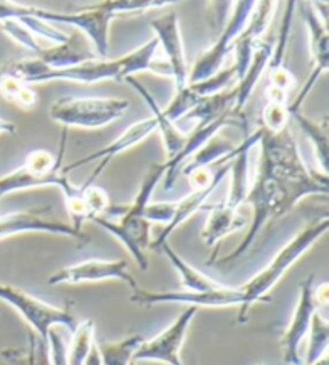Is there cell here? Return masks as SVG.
<instances>
[{
	"label": "cell",
	"mask_w": 329,
	"mask_h": 365,
	"mask_svg": "<svg viewBox=\"0 0 329 365\" xmlns=\"http://www.w3.org/2000/svg\"><path fill=\"white\" fill-rule=\"evenodd\" d=\"M291 111L289 103L284 102H268L265 103L262 110L261 128L268 132H281L289 128Z\"/></svg>",
	"instance_id": "d590c367"
},
{
	"label": "cell",
	"mask_w": 329,
	"mask_h": 365,
	"mask_svg": "<svg viewBox=\"0 0 329 365\" xmlns=\"http://www.w3.org/2000/svg\"><path fill=\"white\" fill-rule=\"evenodd\" d=\"M106 280H119L127 283L135 289L138 288L137 280L129 272V264L124 259L108 261V259H88L73 266L63 267L58 272L48 277L47 283L52 287L56 285H80V283H95Z\"/></svg>",
	"instance_id": "5bb4252c"
},
{
	"label": "cell",
	"mask_w": 329,
	"mask_h": 365,
	"mask_svg": "<svg viewBox=\"0 0 329 365\" xmlns=\"http://www.w3.org/2000/svg\"><path fill=\"white\" fill-rule=\"evenodd\" d=\"M196 314H198V307L187 306V309L166 330H162L155 338L145 339L134 354V361H155L167 365H185L182 361L180 351L185 344L188 329Z\"/></svg>",
	"instance_id": "8fae6325"
},
{
	"label": "cell",
	"mask_w": 329,
	"mask_h": 365,
	"mask_svg": "<svg viewBox=\"0 0 329 365\" xmlns=\"http://www.w3.org/2000/svg\"><path fill=\"white\" fill-rule=\"evenodd\" d=\"M246 225H248V219L239 212V210L224 203L209 210V216L201 238L207 247H214V245L222 242L225 237L244 229Z\"/></svg>",
	"instance_id": "7402d4cb"
},
{
	"label": "cell",
	"mask_w": 329,
	"mask_h": 365,
	"mask_svg": "<svg viewBox=\"0 0 329 365\" xmlns=\"http://www.w3.org/2000/svg\"><path fill=\"white\" fill-rule=\"evenodd\" d=\"M28 232H42V234L82 238V232L75 230L71 224L47 217L43 214V210L0 214V240L14 235L28 234Z\"/></svg>",
	"instance_id": "e0dca14e"
},
{
	"label": "cell",
	"mask_w": 329,
	"mask_h": 365,
	"mask_svg": "<svg viewBox=\"0 0 329 365\" xmlns=\"http://www.w3.org/2000/svg\"><path fill=\"white\" fill-rule=\"evenodd\" d=\"M130 365H138V362H135V361H132V362H130Z\"/></svg>",
	"instance_id": "f907efd6"
},
{
	"label": "cell",
	"mask_w": 329,
	"mask_h": 365,
	"mask_svg": "<svg viewBox=\"0 0 329 365\" xmlns=\"http://www.w3.org/2000/svg\"><path fill=\"white\" fill-rule=\"evenodd\" d=\"M157 251L166 255L167 259L172 264V267L177 270V274L180 275V282L182 285L187 289H198V292H207V289H215L222 287V283H219L217 280L211 279V277L202 274L199 269L193 267L192 264H188L183 257L174 251V248L170 247L169 242L162 243Z\"/></svg>",
	"instance_id": "d4e9b609"
},
{
	"label": "cell",
	"mask_w": 329,
	"mask_h": 365,
	"mask_svg": "<svg viewBox=\"0 0 329 365\" xmlns=\"http://www.w3.org/2000/svg\"><path fill=\"white\" fill-rule=\"evenodd\" d=\"M236 145L231 143L226 138L220 137L219 134L214 135L211 140H207L202 147L196 152L192 158L188 160V163L183 168V174H188L193 169H199V168H211V165L217 161H229L230 155L233 153Z\"/></svg>",
	"instance_id": "4316f807"
},
{
	"label": "cell",
	"mask_w": 329,
	"mask_h": 365,
	"mask_svg": "<svg viewBox=\"0 0 329 365\" xmlns=\"http://www.w3.org/2000/svg\"><path fill=\"white\" fill-rule=\"evenodd\" d=\"M130 301L140 306L157 304H185L193 307H231L244 303L241 287L222 285L207 292L198 289H162V292H148L143 288H135L130 294Z\"/></svg>",
	"instance_id": "9c48e42d"
},
{
	"label": "cell",
	"mask_w": 329,
	"mask_h": 365,
	"mask_svg": "<svg viewBox=\"0 0 329 365\" xmlns=\"http://www.w3.org/2000/svg\"><path fill=\"white\" fill-rule=\"evenodd\" d=\"M233 4H235V0H209L207 15L214 33L219 34L225 26V23L231 14Z\"/></svg>",
	"instance_id": "ab89813d"
},
{
	"label": "cell",
	"mask_w": 329,
	"mask_h": 365,
	"mask_svg": "<svg viewBox=\"0 0 329 365\" xmlns=\"http://www.w3.org/2000/svg\"><path fill=\"white\" fill-rule=\"evenodd\" d=\"M301 14L308 29V42H310V56H312V69H310L308 79L306 81L302 89L297 93L294 102L289 103V111H299L302 103L313 91L318 79L328 71L329 68V33L326 26V16L320 15L315 5L306 2L301 7Z\"/></svg>",
	"instance_id": "30bf717a"
},
{
	"label": "cell",
	"mask_w": 329,
	"mask_h": 365,
	"mask_svg": "<svg viewBox=\"0 0 329 365\" xmlns=\"http://www.w3.org/2000/svg\"><path fill=\"white\" fill-rule=\"evenodd\" d=\"M82 190H84V200H85V205H87V210H88V221L93 216H105L110 211L111 207V200H110V195L105 190V188H101L98 185H88L84 187L80 185Z\"/></svg>",
	"instance_id": "74e56055"
},
{
	"label": "cell",
	"mask_w": 329,
	"mask_h": 365,
	"mask_svg": "<svg viewBox=\"0 0 329 365\" xmlns=\"http://www.w3.org/2000/svg\"><path fill=\"white\" fill-rule=\"evenodd\" d=\"M0 26H2L4 33L7 34L10 39H14L16 43H20V46L29 48L31 52H34L36 55L41 52L42 47L37 43L36 36L31 33V31L24 26L23 23H20L18 20H7V21L0 23Z\"/></svg>",
	"instance_id": "f35d334b"
},
{
	"label": "cell",
	"mask_w": 329,
	"mask_h": 365,
	"mask_svg": "<svg viewBox=\"0 0 329 365\" xmlns=\"http://www.w3.org/2000/svg\"><path fill=\"white\" fill-rule=\"evenodd\" d=\"M15 132H16L15 123H11L5 118H0V135H5V134L11 135V134H15Z\"/></svg>",
	"instance_id": "c3c4849f"
},
{
	"label": "cell",
	"mask_w": 329,
	"mask_h": 365,
	"mask_svg": "<svg viewBox=\"0 0 329 365\" xmlns=\"http://www.w3.org/2000/svg\"><path fill=\"white\" fill-rule=\"evenodd\" d=\"M257 365H263V364H257Z\"/></svg>",
	"instance_id": "816d5d0a"
},
{
	"label": "cell",
	"mask_w": 329,
	"mask_h": 365,
	"mask_svg": "<svg viewBox=\"0 0 329 365\" xmlns=\"http://www.w3.org/2000/svg\"><path fill=\"white\" fill-rule=\"evenodd\" d=\"M145 338L140 335L129 336L121 341H100L97 348L103 365H130L134 361V354Z\"/></svg>",
	"instance_id": "f1b7e54d"
},
{
	"label": "cell",
	"mask_w": 329,
	"mask_h": 365,
	"mask_svg": "<svg viewBox=\"0 0 329 365\" xmlns=\"http://www.w3.org/2000/svg\"><path fill=\"white\" fill-rule=\"evenodd\" d=\"M84 365H103V364H101V357H100V352H98V348H97V343L93 344V348L90 349V352H88Z\"/></svg>",
	"instance_id": "7dc6e473"
},
{
	"label": "cell",
	"mask_w": 329,
	"mask_h": 365,
	"mask_svg": "<svg viewBox=\"0 0 329 365\" xmlns=\"http://www.w3.org/2000/svg\"><path fill=\"white\" fill-rule=\"evenodd\" d=\"M63 152L55 156L47 150H33L24 160L23 166L0 178V200L15 192L31 190L41 187H58L69 179L68 174L61 171Z\"/></svg>",
	"instance_id": "8992f818"
},
{
	"label": "cell",
	"mask_w": 329,
	"mask_h": 365,
	"mask_svg": "<svg viewBox=\"0 0 329 365\" xmlns=\"http://www.w3.org/2000/svg\"><path fill=\"white\" fill-rule=\"evenodd\" d=\"M291 118H294L302 132H306L308 142L312 143L318 171L328 174V116L315 121V119L303 116L299 110L291 113Z\"/></svg>",
	"instance_id": "cb8c5ba5"
},
{
	"label": "cell",
	"mask_w": 329,
	"mask_h": 365,
	"mask_svg": "<svg viewBox=\"0 0 329 365\" xmlns=\"http://www.w3.org/2000/svg\"><path fill=\"white\" fill-rule=\"evenodd\" d=\"M28 7L29 5H21L15 0H0V23L28 15Z\"/></svg>",
	"instance_id": "ee69618b"
},
{
	"label": "cell",
	"mask_w": 329,
	"mask_h": 365,
	"mask_svg": "<svg viewBox=\"0 0 329 365\" xmlns=\"http://www.w3.org/2000/svg\"><path fill=\"white\" fill-rule=\"evenodd\" d=\"M5 71L23 79L28 84H43L53 81H69V83L95 84L101 81L116 79L125 81L122 56L119 58H90L84 63L65 68H52L39 58H26L11 63Z\"/></svg>",
	"instance_id": "3957f363"
},
{
	"label": "cell",
	"mask_w": 329,
	"mask_h": 365,
	"mask_svg": "<svg viewBox=\"0 0 329 365\" xmlns=\"http://www.w3.org/2000/svg\"><path fill=\"white\" fill-rule=\"evenodd\" d=\"M28 15L52 24H69L84 33L97 53V58L110 56V26L118 16L103 4H93L73 11H53L39 7H29Z\"/></svg>",
	"instance_id": "5b68a950"
},
{
	"label": "cell",
	"mask_w": 329,
	"mask_h": 365,
	"mask_svg": "<svg viewBox=\"0 0 329 365\" xmlns=\"http://www.w3.org/2000/svg\"><path fill=\"white\" fill-rule=\"evenodd\" d=\"M56 327L60 325L52 327L47 336L50 361H52L53 365H68V344L61 333L56 330Z\"/></svg>",
	"instance_id": "b9f144b4"
},
{
	"label": "cell",
	"mask_w": 329,
	"mask_h": 365,
	"mask_svg": "<svg viewBox=\"0 0 329 365\" xmlns=\"http://www.w3.org/2000/svg\"><path fill=\"white\" fill-rule=\"evenodd\" d=\"M271 53H273V43L271 42H261L256 47L248 69H246L243 78L239 79L238 86L235 87L236 100L235 106H233V113H235V115H243L246 102H248L249 97L252 96V92H254L257 83L261 81L263 71L270 65Z\"/></svg>",
	"instance_id": "603a6c76"
},
{
	"label": "cell",
	"mask_w": 329,
	"mask_h": 365,
	"mask_svg": "<svg viewBox=\"0 0 329 365\" xmlns=\"http://www.w3.org/2000/svg\"><path fill=\"white\" fill-rule=\"evenodd\" d=\"M108 234L116 237L125 250L129 251L134 261L142 270H147L150 266L148 250L151 248V222L143 216L135 214H119L118 221L106 216H93L90 219Z\"/></svg>",
	"instance_id": "4fadbf2b"
},
{
	"label": "cell",
	"mask_w": 329,
	"mask_h": 365,
	"mask_svg": "<svg viewBox=\"0 0 329 365\" xmlns=\"http://www.w3.org/2000/svg\"><path fill=\"white\" fill-rule=\"evenodd\" d=\"M310 365H329V361H328V356L325 354V356H321L318 361L316 362H313V364H310Z\"/></svg>",
	"instance_id": "681fc988"
},
{
	"label": "cell",
	"mask_w": 329,
	"mask_h": 365,
	"mask_svg": "<svg viewBox=\"0 0 329 365\" xmlns=\"http://www.w3.org/2000/svg\"><path fill=\"white\" fill-rule=\"evenodd\" d=\"M0 97L23 110H31L37 105V92L33 86L7 71L0 74Z\"/></svg>",
	"instance_id": "f546056e"
},
{
	"label": "cell",
	"mask_w": 329,
	"mask_h": 365,
	"mask_svg": "<svg viewBox=\"0 0 329 365\" xmlns=\"http://www.w3.org/2000/svg\"><path fill=\"white\" fill-rule=\"evenodd\" d=\"M36 58L42 60L43 63H47V65L52 68H65V66L79 65V63L95 58V56L84 52L79 43L75 42L74 37L71 36L66 42L55 43V46L50 48H41V52L36 55Z\"/></svg>",
	"instance_id": "83f0119b"
},
{
	"label": "cell",
	"mask_w": 329,
	"mask_h": 365,
	"mask_svg": "<svg viewBox=\"0 0 329 365\" xmlns=\"http://www.w3.org/2000/svg\"><path fill=\"white\" fill-rule=\"evenodd\" d=\"M177 2H180V0H101V4L110 9L111 11H115L116 15L166 7V5L177 4Z\"/></svg>",
	"instance_id": "8d00e7d4"
},
{
	"label": "cell",
	"mask_w": 329,
	"mask_h": 365,
	"mask_svg": "<svg viewBox=\"0 0 329 365\" xmlns=\"http://www.w3.org/2000/svg\"><path fill=\"white\" fill-rule=\"evenodd\" d=\"M313 288H315V275H307L299 285V298L293 314V319L284 330L281 336V349L284 362L288 365H303L301 356L302 341L307 336V331L312 322V316L318 311L313 299Z\"/></svg>",
	"instance_id": "9a60e30c"
},
{
	"label": "cell",
	"mask_w": 329,
	"mask_h": 365,
	"mask_svg": "<svg viewBox=\"0 0 329 365\" xmlns=\"http://www.w3.org/2000/svg\"><path fill=\"white\" fill-rule=\"evenodd\" d=\"M268 69V86H273L276 89L289 92L294 87V76L289 69L281 65Z\"/></svg>",
	"instance_id": "7bdbcfd3"
},
{
	"label": "cell",
	"mask_w": 329,
	"mask_h": 365,
	"mask_svg": "<svg viewBox=\"0 0 329 365\" xmlns=\"http://www.w3.org/2000/svg\"><path fill=\"white\" fill-rule=\"evenodd\" d=\"M235 79L238 78H236L235 65H233L230 68L219 69V71L212 74V76L198 81V83H189L188 86L194 91L196 96L202 98V97H209V96H214V93L225 91Z\"/></svg>",
	"instance_id": "836d02e7"
},
{
	"label": "cell",
	"mask_w": 329,
	"mask_h": 365,
	"mask_svg": "<svg viewBox=\"0 0 329 365\" xmlns=\"http://www.w3.org/2000/svg\"><path fill=\"white\" fill-rule=\"evenodd\" d=\"M4 357H7L14 365H53L50 361V352H48V343L47 339L36 335L34 331L29 333V344L26 356L15 354V352H4Z\"/></svg>",
	"instance_id": "d6a6232c"
},
{
	"label": "cell",
	"mask_w": 329,
	"mask_h": 365,
	"mask_svg": "<svg viewBox=\"0 0 329 365\" xmlns=\"http://www.w3.org/2000/svg\"><path fill=\"white\" fill-rule=\"evenodd\" d=\"M261 132L254 130L246 135L244 140L236 145L233 153L230 155V192L226 197L225 205L230 207L239 210L244 205L246 197H248L251 187V175H249V153L251 148L257 145Z\"/></svg>",
	"instance_id": "ffe728a7"
},
{
	"label": "cell",
	"mask_w": 329,
	"mask_h": 365,
	"mask_svg": "<svg viewBox=\"0 0 329 365\" xmlns=\"http://www.w3.org/2000/svg\"><path fill=\"white\" fill-rule=\"evenodd\" d=\"M185 175L188 178L192 188H202L212 184V180L215 179V171H212L211 168H199L193 169V171H189Z\"/></svg>",
	"instance_id": "f6af8a7d"
},
{
	"label": "cell",
	"mask_w": 329,
	"mask_h": 365,
	"mask_svg": "<svg viewBox=\"0 0 329 365\" xmlns=\"http://www.w3.org/2000/svg\"><path fill=\"white\" fill-rule=\"evenodd\" d=\"M174 211H175V201H160V203H151L143 210V217L147 219L148 222H157L167 225L174 217Z\"/></svg>",
	"instance_id": "60d3db41"
},
{
	"label": "cell",
	"mask_w": 329,
	"mask_h": 365,
	"mask_svg": "<svg viewBox=\"0 0 329 365\" xmlns=\"http://www.w3.org/2000/svg\"><path fill=\"white\" fill-rule=\"evenodd\" d=\"M156 130H157L156 118L155 116L145 118V119H142V121L130 124L121 135L115 138L111 143H108L106 147H103L101 150H97V152H93V153L82 156V158L75 160L73 163H69V165L61 168V171L65 174H69L71 171H74V169H79L82 166L88 165V163L98 161V166L93 169L90 178H88L84 184V187L93 185V182L98 179V175H101V173L105 171L108 165H110V163L115 160L116 156H119L124 152H127V150H130V148L137 147L138 143H142L145 138H148L151 134H155Z\"/></svg>",
	"instance_id": "7c38bea8"
},
{
	"label": "cell",
	"mask_w": 329,
	"mask_h": 365,
	"mask_svg": "<svg viewBox=\"0 0 329 365\" xmlns=\"http://www.w3.org/2000/svg\"><path fill=\"white\" fill-rule=\"evenodd\" d=\"M175 91L177 92H175L174 98L170 100V103L166 106V108H162L164 116H166L169 121H172V123H177V121H180V119L185 118L201 100L188 84L180 87V89H175Z\"/></svg>",
	"instance_id": "e575fe53"
},
{
	"label": "cell",
	"mask_w": 329,
	"mask_h": 365,
	"mask_svg": "<svg viewBox=\"0 0 329 365\" xmlns=\"http://www.w3.org/2000/svg\"><path fill=\"white\" fill-rule=\"evenodd\" d=\"M235 100H236L235 89H230V91L225 89L219 93H214V96L202 97L198 102V105H196L183 119H194V121H198V124L211 123L214 119L225 115V113L233 111Z\"/></svg>",
	"instance_id": "484cf974"
},
{
	"label": "cell",
	"mask_w": 329,
	"mask_h": 365,
	"mask_svg": "<svg viewBox=\"0 0 329 365\" xmlns=\"http://www.w3.org/2000/svg\"><path fill=\"white\" fill-rule=\"evenodd\" d=\"M313 299H315L316 306H318V309L328 304V301H329V283L328 282H323V283H320V285H316L313 288Z\"/></svg>",
	"instance_id": "bcb514c9"
},
{
	"label": "cell",
	"mask_w": 329,
	"mask_h": 365,
	"mask_svg": "<svg viewBox=\"0 0 329 365\" xmlns=\"http://www.w3.org/2000/svg\"><path fill=\"white\" fill-rule=\"evenodd\" d=\"M95 344V322L87 319L78 324L71 338V344L68 346V365H84L88 352Z\"/></svg>",
	"instance_id": "1f68e13d"
},
{
	"label": "cell",
	"mask_w": 329,
	"mask_h": 365,
	"mask_svg": "<svg viewBox=\"0 0 329 365\" xmlns=\"http://www.w3.org/2000/svg\"><path fill=\"white\" fill-rule=\"evenodd\" d=\"M0 299L14 307L29 324L36 335H39L43 339H47L50 329L55 325L65 327L71 333L78 327V320H75L74 312L69 307H56L47 304L42 299L14 285L0 283Z\"/></svg>",
	"instance_id": "52a82bcc"
},
{
	"label": "cell",
	"mask_w": 329,
	"mask_h": 365,
	"mask_svg": "<svg viewBox=\"0 0 329 365\" xmlns=\"http://www.w3.org/2000/svg\"><path fill=\"white\" fill-rule=\"evenodd\" d=\"M125 81H127V83L134 87L135 92H138V96L145 100V103L148 105V108L151 111V116L156 118L157 130H160L161 138L164 142V148H166L167 160L172 158V156H175L180 152L183 145H185L188 134H183V132L177 128L175 123L169 121V119L164 116V111L160 106V103H157V100L153 97V93H151L142 83H138L135 76H130Z\"/></svg>",
	"instance_id": "44dd1931"
},
{
	"label": "cell",
	"mask_w": 329,
	"mask_h": 365,
	"mask_svg": "<svg viewBox=\"0 0 329 365\" xmlns=\"http://www.w3.org/2000/svg\"><path fill=\"white\" fill-rule=\"evenodd\" d=\"M129 108L127 98L66 96L55 100L48 118L65 128L101 129L121 119Z\"/></svg>",
	"instance_id": "277c9868"
},
{
	"label": "cell",
	"mask_w": 329,
	"mask_h": 365,
	"mask_svg": "<svg viewBox=\"0 0 329 365\" xmlns=\"http://www.w3.org/2000/svg\"><path fill=\"white\" fill-rule=\"evenodd\" d=\"M308 346L306 359H302L303 365H310L318 361L321 356L326 354L329 344V324L328 320L321 316L320 311H316L312 316L310 329L307 331Z\"/></svg>",
	"instance_id": "4dcf8cb0"
},
{
	"label": "cell",
	"mask_w": 329,
	"mask_h": 365,
	"mask_svg": "<svg viewBox=\"0 0 329 365\" xmlns=\"http://www.w3.org/2000/svg\"><path fill=\"white\" fill-rule=\"evenodd\" d=\"M229 173H230V161L226 163V165L224 163L219 169H215V179L212 180V184H209L207 187H202V188H193L192 193L187 195V197H183L179 201H175V211H174L172 221H170L167 225H164L162 230L160 232V235L156 237V240L151 242V250L160 248L162 243H166L169 240V237L172 235L183 222L188 221L189 217L194 216L199 210H202V206L206 205L207 198L214 193L215 188L222 184V180L229 175Z\"/></svg>",
	"instance_id": "d6986e66"
},
{
	"label": "cell",
	"mask_w": 329,
	"mask_h": 365,
	"mask_svg": "<svg viewBox=\"0 0 329 365\" xmlns=\"http://www.w3.org/2000/svg\"><path fill=\"white\" fill-rule=\"evenodd\" d=\"M278 0H257L254 10L249 16L248 23L243 29V33L238 36L235 42V53H236V78L241 79L243 74L248 69L252 53H254L256 47L258 46V41H261L262 34L267 31L270 26L271 20H273L275 11H276Z\"/></svg>",
	"instance_id": "ac0fdd59"
},
{
	"label": "cell",
	"mask_w": 329,
	"mask_h": 365,
	"mask_svg": "<svg viewBox=\"0 0 329 365\" xmlns=\"http://www.w3.org/2000/svg\"><path fill=\"white\" fill-rule=\"evenodd\" d=\"M328 229L329 217L326 214L320 219H315L313 222H310L307 227H303L299 234L293 237V240H289L278 251L276 256L268 262L267 267H263L261 272L256 274L249 282L244 283L241 287L244 303L241 306V312H239V320L241 322H246L249 309L257 301H270L268 293L271 292V288L294 266V262L299 261L326 234Z\"/></svg>",
	"instance_id": "7a4b0ae2"
},
{
	"label": "cell",
	"mask_w": 329,
	"mask_h": 365,
	"mask_svg": "<svg viewBox=\"0 0 329 365\" xmlns=\"http://www.w3.org/2000/svg\"><path fill=\"white\" fill-rule=\"evenodd\" d=\"M256 4L257 0H235L229 20L217 34V39L211 47L206 48V52H202L196 58L193 68L189 69L188 84L198 83V81L212 76L219 69L224 68V61L229 56L233 46H235L238 36L243 33Z\"/></svg>",
	"instance_id": "ba28073f"
},
{
	"label": "cell",
	"mask_w": 329,
	"mask_h": 365,
	"mask_svg": "<svg viewBox=\"0 0 329 365\" xmlns=\"http://www.w3.org/2000/svg\"><path fill=\"white\" fill-rule=\"evenodd\" d=\"M0 312H2V311H0Z\"/></svg>",
	"instance_id": "f5cc1de1"
},
{
	"label": "cell",
	"mask_w": 329,
	"mask_h": 365,
	"mask_svg": "<svg viewBox=\"0 0 329 365\" xmlns=\"http://www.w3.org/2000/svg\"><path fill=\"white\" fill-rule=\"evenodd\" d=\"M258 171L267 175L275 192L276 219L288 214L301 200L313 195L326 197L329 192L328 174L308 169L299 145L289 128L268 132L258 128Z\"/></svg>",
	"instance_id": "6da1fadb"
},
{
	"label": "cell",
	"mask_w": 329,
	"mask_h": 365,
	"mask_svg": "<svg viewBox=\"0 0 329 365\" xmlns=\"http://www.w3.org/2000/svg\"><path fill=\"white\" fill-rule=\"evenodd\" d=\"M155 33V39L157 41V47L162 48L164 60L167 61L172 73V79L175 89L188 84V63L185 55V46H183L180 23L177 14H166L157 16L150 23Z\"/></svg>",
	"instance_id": "2e32d148"
}]
</instances>
